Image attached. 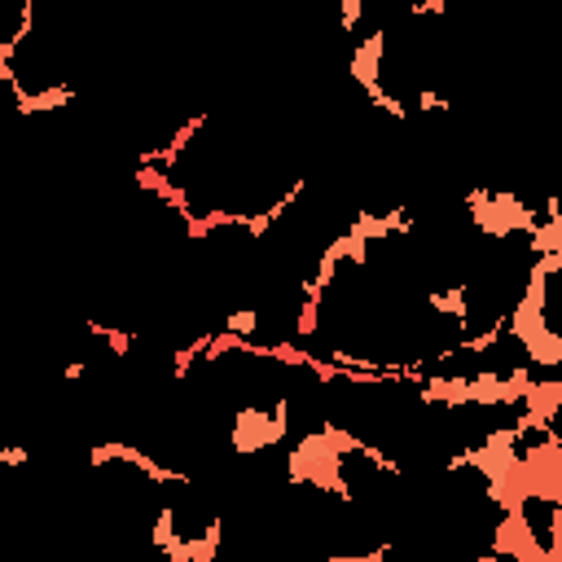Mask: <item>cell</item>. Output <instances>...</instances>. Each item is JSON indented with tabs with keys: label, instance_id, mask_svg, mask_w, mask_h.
<instances>
[{
	"label": "cell",
	"instance_id": "obj_1",
	"mask_svg": "<svg viewBox=\"0 0 562 562\" xmlns=\"http://www.w3.org/2000/svg\"><path fill=\"white\" fill-rule=\"evenodd\" d=\"M31 31V0H0V57Z\"/></svg>",
	"mask_w": 562,
	"mask_h": 562
}]
</instances>
